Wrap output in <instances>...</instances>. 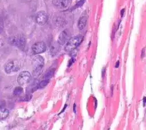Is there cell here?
I'll return each instance as SVG.
<instances>
[{
    "mask_svg": "<svg viewBox=\"0 0 146 130\" xmlns=\"http://www.w3.org/2000/svg\"><path fill=\"white\" fill-rule=\"evenodd\" d=\"M82 40L83 36L81 35H78L74 37H71L65 44L64 50L66 52L72 51L80 44Z\"/></svg>",
    "mask_w": 146,
    "mask_h": 130,
    "instance_id": "1",
    "label": "cell"
},
{
    "mask_svg": "<svg viewBox=\"0 0 146 130\" xmlns=\"http://www.w3.org/2000/svg\"><path fill=\"white\" fill-rule=\"evenodd\" d=\"M59 45H60L58 43V44H53L51 46V47L50 48V52L52 55H55L58 54V52L59 51Z\"/></svg>",
    "mask_w": 146,
    "mask_h": 130,
    "instance_id": "11",
    "label": "cell"
},
{
    "mask_svg": "<svg viewBox=\"0 0 146 130\" xmlns=\"http://www.w3.org/2000/svg\"><path fill=\"white\" fill-rule=\"evenodd\" d=\"M31 79V75L29 71H23L21 72L17 78V82L20 86H25L29 84Z\"/></svg>",
    "mask_w": 146,
    "mask_h": 130,
    "instance_id": "4",
    "label": "cell"
},
{
    "mask_svg": "<svg viewBox=\"0 0 146 130\" xmlns=\"http://www.w3.org/2000/svg\"><path fill=\"white\" fill-rule=\"evenodd\" d=\"M33 63L34 70L33 74L34 78H37L40 75L42 71L44 66V59L42 56L38 55L34 58Z\"/></svg>",
    "mask_w": 146,
    "mask_h": 130,
    "instance_id": "2",
    "label": "cell"
},
{
    "mask_svg": "<svg viewBox=\"0 0 146 130\" xmlns=\"http://www.w3.org/2000/svg\"><path fill=\"white\" fill-rule=\"evenodd\" d=\"M1 32H2V29H3V21H2V19H1Z\"/></svg>",
    "mask_w": 146,
    "mask_h": 130,
    "instance_id": "18",
    "label": "cell"
},
{
    "mask_svg": "<svg viewBox=\"0 0 146 130\" xmlns=\"http://www.w3.org/2000/svg\"><path fill=\"white\" fill-rule=\"evenodd\" d=\"M48 82H49V80L47 79H45L44 80H42L41 82L39 83V84L38 85V88H43V87H44L45 86H47Z\"/></svg>",
    "mask_w": 146,
    "mask_h": 130,
    "instance_id": "14",
    "label": "cell"
},
{
    "mask_svg": "<svg viewBox=\"0 0 146 130\" xmlns=\"http://www.w3.org/2000/svg\"><path fill=\"white\" fill-rule=\"evenodd\" d=\"M53 72H54V71H52V70H50L49 71H48L47 73H46V74L45 75V79H47V78H51V76L52 75V74H53Z\"/></svg>",
    "mask_w": 146,
    "mask_h": 130,
    "instance_id": "15",
    "label": "cell"
},
{
    "mask_svg": "<svg viewBox=\"0 0 146 130\" xmlns=\"http://www.w3.org/2000/svg\"><path fill=\"white\" fill-rule=\"evenodd\" d=\"M71 38L70 31L68 29L63 30L58 36V43L60 45H65Z\"/></svg>",
    "mask_w": 146,
    "mask_h": 130,
    "instance_id": "5",
    "label": "cell"
},
{
    "mask_svg": "<svg viewBox=\"0 0 146 130\" xmlns=\"http://www.w3.org/2000/svg\"><path fill=\"white\" fill-rule=\"evenodd\" d=\"M1 119H5L9 115V111L5 108V107H3V106H1Z\"/></svg>",
    "mask_w": 146,
    "mask_h": 130,
    "instance_id": "12",
    "label": "cell"
},
{
    "mask_svg": "<svg viewBox=\"0 0 146 130\" xmlns=\"http://www.w3.org/2000/svg\"><path fill=\"white\" fill-rule=\"evenodd\" d=\"M35 21L38 25L39 26L44 25L47 21V14L44 11H39L36 15Z\"/></svg>",
    "mask_w": 146,
    "mask_h": 130,
    "instance_id": "8",
    "label": "cell"
},
{
    "mask_svg": "<svg viewBox=\"0 0 146 130\" xmlns=\"http://www.w3.org/2000/svg\"><path fill=\"white\" fill-rule=\"evenodd\" d=\"M143 100V105L144 106V105H145V103H146V97H144Z\"/></svg>",
    "mask_w": 146,
    "mask_h": 130,
    "instance_id": "16",
    "label": "cell"
},
{
    "mask_svg": "<svg viewBox=\"0 0 146 130\" xmlns=\"http://www.w3.org/2000/svg\"><path fill=\"white\" fill-rule=\"evenodd\" d=\"M31 50L34 54H39L46 51V46L43 42H38L32 46Z\"/></svg>",
    "mask_w": 146,
    "mask_h": 130,
    "instance_id": "7",
    "label": "cell"
},
{
    "mask_svg": "<svg viewBox=\"0 0 146 130\" xmlns=\"http://www.w3.org/2000/svg\"><path fill=\"white\" fill-rule=\"evenodd\" d=\"M11 42L16 47L23 49L26 44V39L23 35H17L12 39Z\"/></svg>",
    "mask_w": 146,
    "mask_h": 130,
    "instance_id": "6",
    "label": "cell"
},
{
    "mask_svg": "<svg viewBox=\"0 0 146 130\" xmlns=\"http://www.w3.org/2000/svg\"><path fill=\"white\" fill-rule=\"evenodd\" d=\"M119 61H117V63H116V65H115V67L117 68V67H119Z\"/></svg>",
    "mask_w": 146,
    "mask_h": 130,
    "instance_id": "17",
    "label": "cell"
},
{
    "mask_svg": "<svg viewBox=\"0 0 146 130\" xmlns=\"http://www.w3.org/2000/svg\"><path fill=\"white\" fill-rule=\"evenodd\" d=\"M87 19L86 16H82L79 19L78 22V27L80 30H82L85 28L87 24Z\"/></svg>",
    "mask_w": 146,
    "mask_h": 130,
    "instance_id": "10",
    "label": "cell"
},
{
    "mask_svg": "<svg viewBox=\"0 0 146 130\" xmlns=\"http://www.w3.org/2000/svg\"><path fill=\"white\" fill-rule=\"evenodd\" d=\"M20 67V62L17 59H14L10 60L6 63L5 66V70L7 73H11L18 71Z\"/></svg>",
    "mask_w": 146,
    "mask_h": 130,
    "instance_id": "3",
    "label": "cell"
},
{
    "mask_svg": "<svg viewBox=\"0 0 146 130\" xmlns=\"http://www.w3.org/2000/svg\"><path fill=\"white\" fill-rule=\"evenodd\" d=\"M52 3L58 9H67L70 4V0H52Z\"/></svg>",
    "mask_w": 146,
    "mask_h": 130,
    "instance_id": "9",
    "label": "cell"
},
{
    "mask_svg": "<svg viewBox=\"0 0 146 130\" xmlns=\"http://www.w3.org/2000/svg\"><path fill=\"white\" fill-rule=\"evenodd\" d=\"M23 90L21 87H17L14 89L13 94L14 95H16V96L19 95L23 92Z\"/></svg>",
    "mask_w": 146,
    "mask_h": 130,
    "instance_id": "13",
    "label": "cell"
}]
</instances>
